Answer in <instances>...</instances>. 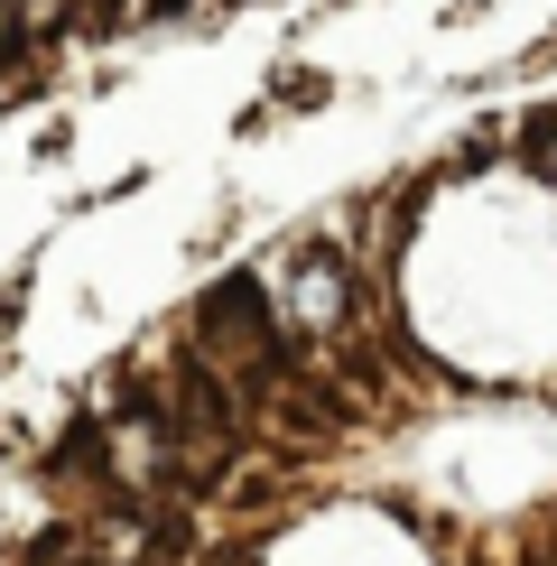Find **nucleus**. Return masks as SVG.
<instances>
[{
    "label": "nucleus",
    "mask_w": 557,
    "mask_h": 566,
    "mask_svg": "<svg viewBox=\"0 0 557 566\" xmlns=\"http://www.w3.org/2000/svg\"><path fill=\"white\" fill-rule=\"evenodd\" d=\"M204 344H214V353H251V363H270V297L251 289L242 270L204 289Z\"/></svg>",
    "instance_id": "obj_1"
},
{
    "label": "nucleus",
    "mask_w": 557,
    "mask_h": 566,
    "mask_svg": "<svg viewBox=\"0 0 557 566\" xmlns=\"http://www.w3.org/2000/svg\"><path fill=\"white\" fill-rule=\"evenodd\" d=\"M344 306H354L344 261H335V251H297V261H288V325H297V335H335Z\"/></svg>",
    "instance_id": "obj_2"
},
{
    "label": "nucleus",
    "mask_w": 557,
    "mask_h": 566,
    "mask_svg": "<svg viewBox=\"0 0 557 566\" xmlns=\"http://www.w3.org/2000/svg\"><path fill=\"white\" fill-rule=\"evenodd\" d=\"M521 158H529V168H539V177L557 186V112H539V122H529V139H521Z\"/></svg>",
    "instance_id": "obj_3"
}]
</instances>
